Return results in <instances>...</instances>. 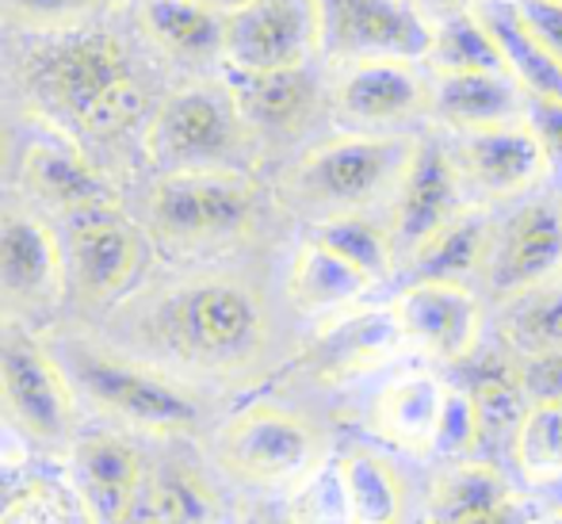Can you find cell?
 Masks as SVG:
<instances>
[{
    "label": "cell",
    "mask_w": 562,
    "mask_h": 524,
    "mask_svg": "<svg viewBox=\"0 0 562 524\" xmlns=\"http://www.w3.org/2000/svg\"><path fill=\"white\" fill-rule=\"evenodd\" d=\"M157 330L172 356L203 371L237 376L260 364L268 345V311L260 296L229 276H203L161 303Z\"/></svg>",
    "instance_id": "6da1fadb"
},
{
    "label": "cell",
    "mask_w": 562,
    "mask_h": 524,
    "mask_svg": "<svg viewBox=\"0 0 562 524\" xmlns=\"http://www.w3.org/2000/svg\"><path fill=\"white\" fill-rule=\"evenodd\" d=\"M417 138L406 134H340L306 149L283 177L280 192L295 211L318 222L340 214H368L391 203L414 161Z\"/></svg>",
    "instance_id": "7a4b0ae2"
},
{
    "label": "cell",
    "mask_w": 562,
    "mask_h": 524,
    "mask_svg": "<svg viewBox=\"0 0 562 524\" xmlns=\"http://www.w3.org/2000/svg\"><path fill=\"white\" fill-rule=\"evenodd\" d=\"M329 436L314 417L280 402H252L215 436V459L249 490H303L322 471Z\"/></svg>",
    "instance_id": "3957f363"
},
{
    "label": "cell",
    "mask_w": 562,
    "mask_h": 524,
    "mask_svg": "<svg viewBox=\"0 0 562 524\" xmlns=\"http://www.w3.org/2000/svg\"><path fill=\"white\" fill-rule=\"evenodd\" d=\"M257 185L237 169H177L149 192V226L172 245L241 237L257 219Z\"/></svg>",
    "instance_id": "277c9868"
},
{
    "label": "cell",
    "mask_w": 562,
    "mask_h": 524,
    "mask_svg": "<svg viewBox=\"0 0 562 524\" xmlns=\"http://www.w3.org/2000/svg\"><path fill=\"white\" fill-rule=\"evenodd\" d=\"M437 27L414 0H322V54L337 62H429Z\"/></svg>",
    "instance_id": "5b68a950"
},
{
    "label": "cell",
    "mask_w": 562,
    "mask_h": 524,
    "mask_svg": "<svg viewBox=\"0 0 562 524\" xmlns=\"http://www.w3.org/2000/svg\"><path fill=\"white\" fill-rule=\"evenodd\" d=\"M245 119L229 89H180L157 108L146 131V149L161 165L177 169H223V161L241 146Z\"/></svg>",
    "instance_id": "8992f818"
},
{
    "label": "cell",
    "mask_w": 562,
    "mask_h": 524,
    "mask_svg": "<svg viewBox=\"0 0 562 524\" xmlns=\"http://www.w3.org/2000/svg\"><path fill=\"white\" fill-rule=\"evenodd\" d=\"M223 54L237 74L306 69L322 54V0H245L226 12Z\"/></svg>",
    "instance_id": "52a82bcc"
},
{
    "label": "cell",
    "mask_w": 562,
    "mask_h": 524,
    "mask_svg": "<svg viewBox=\"0 0 562 524\" xmlns=\"http://www.w3.org/2000/svg\"><path fill=\"white\" fill-rule=\"evenodd\" d=\"M482 283L497 303L562 283V196H536L497 222Z\"/></svg>",
    "instance_id": "ba28073f"
},
{
    "label": "cell",
    "mask_w": 562,
    "mask_h": 524,
    "mask_svg": "<svg viewBox=\"0 0 562 524\" xmlns=\"http://www.w3.org/2000/svg\"><path fill=\"white\" fill-rule=\"evenodd\" d=\"M463 211H471V200H467L451 146L437 138H417L414 161L394 192L391 219H386L398 265H409Z\"/></svg>",
    "instance_id": "9c48e42d"
},
{
    "label": "cell",
    "mask_w": 562,
    "mask_h": 524,
    "mask_svg": "<svg viewBox=\"0 0 562 524\" xmlns=\"http://www.w3.org/2000/svg\"><path fill=\"white\" fill-rule=\"evenodd\" d=\"M74 376L81 391L108 414L131 421L154 433H192L200 425V402L184 387L134 364L112 360L100 353H77Z\"/></svg>",
    "instance_id": "30bf717a"
},
{
    "label": "cell",
    "mask_w": 562,
    "mask_h": 524,
    "mask_svg": "<svg viewBox=\"0 0 562 524\" xmlns=\"http://www.w3.org/2000/svg\"><path fill=\"white\" fill-rule=\"evenodd\" d=\"M451 157H456V169L463 177L467 200L479 203V208L517 200V196L532 192L551 172L548 154H543L528 119L490 126V131L456 134Z\"/></svg>",
    "instance_id": "8fae6325"
},
{
    "label": "cell",
    "mask_w": 562,
    "mask_h": 524,
    "mask_svg": "<svg viewBox=\"0 0 562 524\" xmlns=\"http://www.w3.org/2000/svg\"><path fill=\"white\" fill-rule=\"evenodd\" d=\"M409 348L437 364H467L482 348V303L467 283L409 280L391 303Z\"/></svg>",
    "instance_id": "7c38bea8"
},
{
    "label": "cell",
    "mask_w": 562,
    "mask_h": 524,
    "mask_svg": "<svg viewBox=\"0 0 562 524\" xmlns=\"http://www.w3.org/2000/svg\"><path fill=\"white\" fill-rule=\"evenodd\" d=\"M0 402L23 433L43 444L69 441L74 433V391L66 371L31 337L0 341Z\"/></svg>",
    "instance_id": "4fadbf2b"
},
{
    "label": "cell",
    "mask_w": 562,
    "mask_h": 524,
    "mask_svg": "<svg viewBox=\"0 0 562 524\" xmlns=\"http://www.w3.org/2000/svg\"><path fill=\"white\" fill-rule=\"evenodd\" d=\"M66 245L31 211H0V314H43L66 283Z\"/></svg>",
    "instance_id": "5bb4252c"
},
{
    "label": "cell",
    "mask_w": 562,
    "mask_h": 524,
    "mask_svg": "<svg viewBox=\"0 0 562 524\" xmlns=\"http://www.w3.org/2000/svg\"><path fill=\"white\" fill-rule=\"evenodd\" d=\"M334 111L356 134L414 123L432 115V77L414 62H348L334 85Z\"/></svg>",
    "instance_id": "9a60e30c"
},
{
    "label": "cell",
    "mask_w": 562,
    "mask_h": 524,
    "mask_svg": "<svg viewBox=\"0 0 562 524\" xmlns=\"http://www.w3.org/2000/svg\"><path fill=\"white\" fill-rule=\"evenodd\" d=\"M142 265V237L115 208H97L69 219L66 268L77 296L108 303L134 280Z\"/></svg>",
    "instance_id": "2e32d148"
},
{
    "label": "cell",
    "mask_w": 562,
    "mask_h": 524,
    "mask_svg": "<svg viewBox=\"0 0 562 524\" xmlns=\"http://www.w3.org/2000/svg\"><path fill=\"white\" fill-rule=\"evenodd\" d=\"M451 387L440 376L429 371H414L402 376L394 383H386L383 391L371 399L368 406V433L379 444L402 451V456H437L440 441V421H445Z\"/></svg>",
    "instance_id": "e0dca14e"
},
{
    "label": "cell",
    "mask_w": 562,
    "mask_h": 524,
    "mask_svg": "<svg viewBox=\"0 0 562 524\" xmlns=\"http://www.w3.org/2000/svg\"><path fill=\"white\" fill-rule=\"evenodd\" d=\"M35 77L43 97L81 123L89 115V108L112 85L131 77V69H126L123 46L112 35H81L74 43H61L58 51L46 54Z\"/></svg>",
    "instance_id": "ac0fdd59"
},
{
    "label": "cell",
    "mask_w": 562,
    "mask_h": 524,
    "mask_svg": "<svg viewBox=\"0 0 562 524\" xmlns=\"http://www.w3.org/2000/svg\"><path fill=\"white\" fill-rule=\"evenodd\" d=\"M77 479L92 517L100 524H126L138 510L146 467L126 436L97 433L77 444Z\"/></svg>",
    "instance_id": "d6986e66"
},
{
    "label": "cell",
    "mask_w": 562,
    "mask_h": 524,
    "mask_svg": "<svg viewBox=\"0 0 562 524\" xmlns=\"http://www.w3.org/2000/svg\"><path fill=\"white\" fill-rule=\"evenodd\" d=\"M525 111L528 92L509 74L432 77V119H440L456 134L520 123Z\"/></svg>",
    "instance_id": "ffe728a7"
},
{
    "label": "cell",
    "mask_w": 562,
    "mask_h": 524,
    "mask_svg": "<svg viewBox=\"0 0 562 524\" xmlns=\"http://www.w3.org/2000/svg\"><path fill=\"white\" fill-rule=\"evenodd\" d=\"M337 482L345 494L348 524H406L409 482L402 471L368 444H352L337 456Z\"/></svg>",
    "instance_id": "44dd1931"
},
{
    "label": "cell",
    "mask_w": 562,
    "mask_h": 524,
    "mask_svg": "<svg viewBox=\"0 0 562 524\" xmlns=\"http://www.w3.org/2000/svg\"><path fill=\"white\" fill-rule=\"evenodd\" d=\"M234 104L241 111L245 126L260 134L288 138L311 123L318 108V85L306 69H280V74H237Z\"/></svg>",
    "instance_id": "7402d4cb"
},
{
    "label": "cell",
    "mask_w": 562,
    "mask_h": 524,
    "mask_svg": "<svg viewBox=\"0 0 562 524\" xmlns=\"http://www.w3.org/2000/svg\"><path fill=\"white\" fill-rule=\"evenodd\" d=\"M406 337H402V325L394 311H368V314H352L340 317L334 330L322 337V345L314 348V368L322 379L340 383V379H356L368 376V371L383 368L394 353H402Z\"/></svg>",
    "instance_id": "603a6c76"
},
{
    "label": "cell",
    "mask_w": 562,
    "mask_h": 524,
    "mask_svg": "<svg viewBox=\"0 0 562 524\" xmlns=\"http://www.w3.org/2000/svg\"><path fill=\"white\" fill-rule=\"evenodd\" d=\"M513 502H520L517 487L509 482L505 467L486 456L445 459L440 471L432 475L429 494H425V510H429L432 524H456Z\"/></svg>",
    "instance_id": "cb8c5ba5"
},
{
    "label": "cell",
    "mask_w": 562,
    "mask_h": 524,
    "mask_svg": "<svg viewBox=\"0 0 562 524\" xmlns=\"http://www.w3.org/2000/svg\"><path fill=\"white\" fill-rule=\"evenodd\" d=\"M23 180H27V188L38 200H46L50 208H61L69 219L97 208H115L100 172L81 154L50 146V142H35L23 154Z\"/></svg>",
    "instance_id": "d4e9b609"
},
{
    "label": "cell",
    "mask_w": 562,
    "mask_h": 524,
    "mask_svg": "<svg viewBox=\"0 0 562 524\" xmlns=\"http://www.w3.org/2000/svg\"><path fill=\"white\" fill-rule=\"evenodd\" d=\"M497 222L490 219L486 208H471L459 214L451 226L440 230L414 260H409V280H445V283H467L471 276H482L494 249Z\"/></svg>",
    "instance_id": "484cf974"
},
{
    "label": "cell",
    "mask_w": 562,
    "mask_h": 524,
    "mask_svg": "<svg viewBox=\"0 0 562 524\" xmlns=\"http://www.w3.org/2000/svg\"><path fill=\"white\" fill-rule=\"evenodd\" d=\"M375 283L322 242H306L288 272V296L303 314H337L363 299Z\"/></svg>",
    "instance_id": "4316f807"
},
{
    "label": "cell",
    "mask_w": 562,
    "mask_h": 524,
    "mask_svg": "<svg viewBox=\"0 0 562 524\" xmlns=\"http://www.w3.org/2000/svg\"><path fill=\"white\" fill-rule=\"evenodd\" d=\"M138 23L161 51L180 58H207L226 38V15L200 0H146Z\"/></svg>",
    "instance_id": "83f0119b"
},
{
    "label": "cell",
    "mask_w": 562,
    "mask_h": 524,
    "mask_svg": "<svg viewBox=\"0 0 562 524\" xmlns=\"http://www.w3.org/2000/svg\"><path fill=\"white\" fill-rule=\"evenodd\" d=\"M486 20V27L494 31L497 46L505 54V66L509 77L536 100H559L562 104V66L520 27L517 12H513L509 0H497L490 12H479Z\"/></svg>",
    "instance_id": "f1b7e54d"
},
{
    "label": "cell",
    "mask_w": 562,
    "mask_h": 524,
    "mask_svg": "<svg viewBox=\"0 0 562 524\" xmlns=\"http://www.w3.org/2000/svg\"><path fill=\"white\" fill-rule=\"evenodd\" d=\"M497 341H502L517 360L559 353L562 348V283L532 291V296H520V299H513V303H502Z\"/></svg>",
    "instance_id": "f546056e"
},
{
    "label": "cell",
    "mask_w": 562,
    "mask_h": 524,
    "mask_svg": "<svg viewBox=\"0 0 562 524\" xmlns=\"http://www.w3.org/2000/svg\"><path fill=\"white\" fill-rule=\"evenodd\" d=\"M432 77L451 74H509L505 54L497 46L494 31L486 27L479 12H456L437 27V43L429 54Z\"/></svg>",
    "instance_id": "4dcf8cb0"
},
{
    "label": "cell",
    "mask_w": 562,
    "mask_h": 524,
    "mask_svg": "<svg viewBox=\"0 0 562 524\" xmlns=\"http://www.w3.org/2000/svg\"><path fill=\"white\" fill-rule=\"evenodd\" d=\"M314 242L334 249L352 268H360L371 283H383L386 276L398 268V253H394L391 230L386 222H375L368 214H340V219H326L314 226Z\"/></svg>",
    "instance_id": "1f68e13d"
},
{
    "label": "cell",
    "mask_w": 562,
    "mask_h": 524,
    "mask_svg": "<svg viewBox=\"0 0 562 524\" xmlns=\"http://www.w3.org/2000/svg\"><path fill=\"white\" fill-rule=\"evenodd\" d=\"M517 475L532 490L562 482V402H532L509 451Z\"/></svg>",
    "instance_id": "d6a6232c"
},
{
    "label": "cell",
    "mask_w": 562,
    "mask_h": 524,
    "mask_svg": "<svg viewBox=\"0 0 562 524\" xmlns=\"http://www.w3.org/2000/svg\"><path fill=\"white\" fill-rule=\"evenodd\" d=\"M146 502L154 524H211L215 521V494L184 464H165L154 482H146Z\"/></svg>",
    "instance_id": "836d02e7"
},
{
    "label": "cell",
    "mask_w": 562,
    "mask_h": 524,
    "mask_svg": "<svg viewBox=\"0 0 562 524\" xmlns=\"http://www.w3.org/2000/svg\"><path fill=\"white\" fill-rule=\"evenodd\" d=\"M142 115H146V92H142V85L134 81V77H123V81L112 85V89L89 108L81 126L92 138H119V134H126L131 126H138Z\"/></svg>",
    "instance_id": "e575fe53"
},
{
    "label": "cell",
    "mask_w": 562,
    "mask_h": 524,
    "mask_svg": "<svg viewBox=\"0 0 562 524\" xmlns=\"http://www.w3.org/2000/svg\"><path fill=\"white\" fill-rule=\"evenodd\" d=\"M440 459H471L482 456L479 441V414H474V399L463 387H451L445 421H440V441H437Z\"/></svg>",
    "instance_id": "d590c367"
},
{
    "label": "cell",
    "mask_w": 562,
    "mask_h": 524,
    "mask_svg": "<svg viewBox=\"0 0 562 524\" xmlns=\"http://www.w3.org/2000/svg\"><path fill=\"white\" fill-rule=\"evenodd\" d=\"M520 27L562 66V4H540V0H509Z\"/></svg>",
    "instance_id": "8d00e7d4"
},
{
    "label": "cell",
    "mask_w": 562,
    "mask_h": 524,
    "mask_svg": "<svg viewBox=\"0 0 562 524\" xmlns=\"http://www.w3.org/2000/svg\"><path fill=\"white\" fill-rule=\"evenodd\" d=\"M525 119H528V126L536 131V138H540L543 154H548L551 172H559V177H562V104H559V100L528 97Z\"/></svg>",
    "instance_id": "74e56055"
},
{
    "label": "cell",
    "mask_w": 562,
    "mask_h": 524,
    "mask_svg": "<svg viewBox=\"0 0 562 524\" xmlns=\"http://www.w3.org/2000/svg\"><path fill=\"white\" fill-rule=\"evenodd\" d=\"M520 383H525L528 402H562V348L520 360Z\"/></svg>",
    "instance_id": "f35d334b"
},
{
    "label": "cell",
    "mask_w": 562,
    "mask_h": 524,
    "mask_svg": "<svg viewBox=\"0 0 562 524\" xmlns=\"http://www.w3.org/2000/svg\"><path fill=\"white\" fill-rule=\"evenodd\" d=\"M92 0H12V8L31 20H61V15H74L81 8H89Z\"/></svg>",
    "instance_id": "ab89813d"
},
{
    "label": "cell",
    "mask_w": 562,
    "mask_h": 524,
    "mask_svg": "<svg viewBox=\"0 0 562 524\" xmlns=\"http://www.w3.org/2000/svg\"><path fill=\"white\" fill-rule=\"evenodd\" d=\"M456 524H536V517L525 510V502H513V505H502V510H494V513H479V517H467V521H456Z\"/></svg>",
    "instance_id": "60d3db41"
},
{
    "label": "cell",
    "mask_w": 562,
    "mask_h": 524,
    "mask_svg": "<svg viewBox=\"0 0 562 524\" xmlns=\"http://www.w3.org/2000/svg\"><path fill=\"white\" fill-rule=\"evenodd\" d=\"M245 524H299V521H295V513L272 510V505H257V510L245 517Z\"/></svg>",
    "instance_id": "b9f144b4"
},
{
    "label": "cell",
    "mask_w": 562,
    "mask_h": 524,
    "mask_svg": "<svg viewBox=\"0 0 562 524\" xmlns=\"http://www.w3.org/2000/svg\"><path fill=\"white\" fill-rule=\"evenodd\" d=\"M536 524H562V502L551 505L548 513H540V517H536Z\"/></svg>",
    "instance_id": "7bdbcfd3"
},
{
    "label": "cell",
    "mask_w": 562,
    "mask_h": 524,
    "mask_svg": "<svg viewBox=\"0 0 562 524\" xmlns=\"http://www.w3.org/2000/svg\"><path fill=\"white\" fill-rule=\"evenodd\" d=\"M440 4L451 8V12H471V8L479 4V0H440Z\"/></svg>",
    "instance_id": "ee69618b"
},
{
    "label": "cell",
    "mask_w": 562,
    "mask_h": 524,
    "mask_svg": "<svg viewBox=\"0 0 562 524\" xmlns=\"http://www.w3.org/2000/svg\"><path fill=\"white\" fill-rule=\"evenodd\" d=\"M8 157H12V146H8V134L0 131V172L8 169Z\"/></svg>",
    "instance_id": "f6af8a7d"
},
{
    "label": "cell",
    "mask_w": 562,
    "mask_h": 524,
    "mask_svg": "<svg viewBox=\"0 0 562 524\" xmlns=\"http://www.w3.org/2000/svg\"><path fill=\"white\" fill-rule=\"evenodd\" d=\"M548 498H551V505L562 502V482H559V487H551V490H548Z\"/></svg>",
    "instance_id": "bcb514c9"
},
{
    "label": "cell",
    "mask_w": 562,
    "mask_h": 524,
    "mask_svg": "<svg viewBox=\"0 0 562 524\" xmlns=\"http://www.w3.org/2000/svg\"><path fill=\"white\" fill-rule=\"evenodd\" d=\"M540 4H562V0H540Z\"/></svg>",
    "instance_id": "7dc6e473"
},
{
    "label": "cell",
    "mask_w": 562,
    "mask_h": 524,
    "mask_svg": "<svg viewBox=\"0 0 562 524\" xmlns=\"http://www.w3.org/2000/svg\"><path fill=\"white\" fill-rule=\"evenodd\" d=\"M211 524H218V521H211Z\"/></svg>",
    "instance_id": "c3c4849f"
}]
</instances>
